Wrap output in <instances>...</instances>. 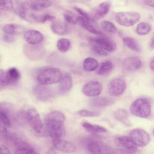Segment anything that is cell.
Returning <instances> with one entry per match:
<instances>
[{
	"mask_svg": "<svg viewBox=\"0 0 154 154\" xmlns=\"http://www.w3.org/2000/svg\"><path fill=\"white\" fill-rule=\"evenodd\" d=\"M87 148L93 154H115L110 146L101 142H91L88 144Z\"/></svg>",
	"mask_w": 154,
	"mask_h": 154,
	"instance_id": "obj_8",
	"label": "cell"
},
{
	"mask_svg": "<svg viewBox=\"0 0 154 154\" xmlns=\"http://www.w3.org/2000/svg\"><path fill=\"white\" fill-rule=\"evenodd\" d=\"M25 114L28 123L34 132L38 135L42 133L43 125L37 110L34 108H30L26 111Z\"/></svg>",
	"mask_w": 154,
	"mask_h": 154,
	"instance_id": "obj_4",
	"label": "cell"
},
{
	"mask_svg": "<svg viewBox=\"0 0 154 154\" xmlns=\"http://www.w3.org/2000/svg\"><path fill=\"white\" fill-rule=\"evenodd\" d=\"M129 137L137 146L143 147L149 142L150 137L145 131L140 129H135L130 132Z\"/></svg>",
	"mask_w": 154,
	"mask_h": 154,
	"instance_id": "obj_6",
	"label": "cell"
},
{
	"mask_svg": "<svg viewBox=\"0 0 154 154\" xmlns=\"http://www.w3.org/2000/svg\"><path fill=\"white\" fill-rule=\"evenodd\" d=\"M59 85L61 93L64 94L68 92L71 89L73 84L72 77L70 75L66 74L62 77Z\"/></svg>",
	"mask_w": 154,
	"mask_h": 154,
	"instance_id": "obj_21",
	"label": "cell"
},
{
	"mask_svg": "<svg viewBox=\"0 0 154 154\" xmlns=\"http://www.w3.org/2000/svg\"><path fill=\"white\" fill-rule=\"evenodd\" d=\"M130 111L133 115L142 118L149 116L151 106L149 101L144 98H139L134 101L130 107Z\"/></svg>",
	"mask_w": 154,
	"mask_h": 154,
	"instance_id": "obj_3",
	"label": "cell"
},
{
	"mask_svg": "<svg viewBox=\"0 0 154 154\" xmlns=\"http://www.w3.org/2000/svg\"><path fill=\"white\" fill-rule=\"evenodd\" d=\"M3 39L6 42L10 43L14 42L15 38L12 35L6 34L4 35Z\"/></svg>",
	"mask_w": 154,
	"mask_h": 154,
	"instance_id": "obj_41",
	"label": "cell"
},
{
	"mask_svg": "<svg viewBox=\"0 0 154 154\" xmlns=\"http://www.w3.org/2000/svg\"><path fill=\"white\" fill-rule=\"evenodd\" d=\"M78 114L84 117H96L100 115L99 112H92L86 109H82L78 112Z\"/></svg>",
	"mask_w": 154,
	"mask_h": 154,
	"instance_id": "obj_37",
	"label": "cell"
},
{
	"mask_svg": "<svg viewBox=\"0 0 154 154\" xmlns=\"http://www.w3.org/2000/svg\"><path fill=\"white\" fill-rule=\"evenodd\" d=\"M54 16L48 14L41 15L39 23H44L47 20H51L54 19Z\"/></svg>",
	"mask_w": 154,
	"mask_h": 154,
	"instance_id": "obj_39",
	"label": "cell"
},
{
	"mask_svg": "<svg viewBox=\"0 0 154 154\" xmlns=\"http://www.w3.org/2000/svg\"><path fill=\"white\" fill-rule=\"evenodd\" d=\"M0 154H11L8 148L3 145H0Z\"/></svg>",
	"mask_w": 154,
	"mask_h": 154,
	"instance_id": "obj_42",
	"label": "cell"
},
{
	"mask_svg": "<svg viewBox=\"0 0 154 154\" xmlns=\"http://www.w3.org/2000/svg\"><path fill=\"white\" fill-rule=\"evenodd\" d=\"M145 3L147 5L151 7H154V0H148L145 1Z\"/></svg>",
	"mask_w": 154,
	"mask_h": 154,
	"instance_id": "obj_43",
	"label": "cell"
},
{
	"mask_svg": "<svg viewBox=\"0 0 154 154\" xmlns=\"http://www.w3.org/2000/svg\"><path fill=\"white\" fill-rule=\"evenodd\" d=\"M113 67L112 63L110 61L102 62L97 69V73L99 75H104L109 73Z\"/></svg>",
	"mask_w": 154,
	"mask_h": 154,
	"instance_id": "obj_26",
	"label": "cell"
},
{
	"mask_svg": "<svg viewBox=\"0 0 154 154\" xmlns=\"http://www.w3.org/2000/svg\"><path fill=\"white\" fill-rule=\"evenodd\" d=\"M102 28L106 32L114 33L116 32V28L112 22L106 20L102 21L101 23Z\"/></svg>",
	"mask_w": 154,
	"mask_h": 154,
	"instance_id": "obj_32",
	"label": "cell"
},
{
	"mask_svg": "<svg viewBox=\"0 0 154 154\" xmlns=\"http://www.w3.org/2000/svg\"><path fill=\"white\" fill-rule=\"evenodd\" d=\"M63 16L65 20L69 23L74 24L77 22V17L70 12H65L63 14Z\"/></svg>",
	"mask_w": 154,
	"mask_h": 154,
	"instance_id": "obj_36",
	"label": "cell"
},
{
	"mask_svg": "<svg viewBox=\"0 0 154 154\" xmlns=\"http://www.w3.org/2000/svg\"><path fill=\"white\" fill-rule=\"evenodd\" d=\"M93 51L96 54L100 56H106L108 55V52L101 47L97 44L92 47Z\"/></svg>",
	"mask_w": 154,
	"mask_h": 154,
	"instance_id": "obj_35",
	"label": "cell"
},
{
	"mask_svg": "<svg viewBox=\"0 0 154 154\" xmlns=\"http://www.w3.org/2000/svg\"><path fill=\"white\" fill-rule=\"evenodd\" d=\"M14 6V4L11 0L0 1V10L4 11H9Z\"/></svg>",
	"mask_w": 154,
	"mask_h": 154,
	"instance_id": "obj_34",
	"label": "cell"
},
{
	"mask_svg": "<svg viewBox=\"0 0 154 154\" xmlns=\"http://www.w3.org/2000/svg\"><path fill=\"white\" fill-rule=\"evenodd\" d=\"M150 27L148 23L146 22H141L137 26L136 32L140 35H145L147 34L150 31Z\"/></svg>",
	"mask_w": 154,
	"mask_h": 154,
	"instance_id": "obj_31",
	"label": "cell"
},
{
	"mask_svg": "<svg viewBox=\"0 0 154 154\" xmlns=\"http://www.w3.org/2000/svg\"><path fill=\"white\" fill-rule=\"evenodd\" d=\"M110 8V4L108 2H104L100 3L94 10L93 17L96 19L100 18L108 12Z\"/></svg>",
	"mask_w": 154,
	"mask_h": 154,
	"instance_id": "obj_19",
	"label": "cell"
},
{
	"mask_svg": "<svg viewBox=\"0 0 154 154\" xmlns=\"http://www.w3.org/2000/svg\"><path fill=\"white\" fill-rule=\"evenodd\" d=\"M140 59L135 57H131L125 59L123 62L124 68L128 71H134L138 69L141 66Z\"/></svg>",
	"mask_w": 154,
	"mask_h": 154,
	"instance_id": "obj_17",
	"label": "cell"
},
{
	"mask_svg": "<svg viewBox=\"0 0 154 154\" xmlns=\"http://www.w3.org/2000/svg\"><path fill=\"white\" fill-rule=\"evenodd\" d=\"M47 154H57L53 148H50L48 150Z\"/></svg>",
	"mask_w": 154,
	"mask_h": 154,
	"instance_id": "obj_44",
	"label": "cell"
},
{
	"mask_svg": "<svg viewBox=\"0 0 154 154\" xmlns=\"http://www.w3.org/2000/svg\"><path fill=\"white\" fill-rule=\"evenodd\" d=\"M140 14L135 11L120 12L116 13L115 19L119 25L125 26H132L140 20Z\"/></svg>",
	"mask_w": 154,
	"mask_h": 154,
	"instance_id": "obj_5",
	"label": "cell"
},
{
	"mask_svg": "<svg viewBox=\"0 0 154 154\" xmlns=\"http://www.w3.org/2000/svg\"><path fill=\"white\" fill-rule=\"evenodd\" d=\"M123 41L125 45L132 50L137 52L141 51V48L139 44L134 39L126 37L123 38Z\"/></svg>",
	"mask_w": 154,
	"mask_h": 154,
	"instance_id": "obj_29",
	"label": "cell"
},
{
	"mask_svg": "<svg viewBox=\"0 0 154 154\" xmlns=\"http://www.w3.org/2000/svg\"><path fill=\"white\" fill-rule=\"evenodd\" d=\"M9 85L6 71L0 69V85Z\"/></svg>",
	"mask_w": 154,
	"mask_h": 154,
	"instance_id": "obj_38",
	"label": "cell"
},
{
	"mask_svg": "<svg viewBox=\"0 0 154 154\" xmlns=\"http://www.w3.org/2000/svg\"><path fill=\"white\" fill-rule=\"evenodd\" d=\"M99 66L97 61L91 57L85 58L83 62V66L86 70L93 71L97 69Z\"/></svg>",
	"mask_w": 154,
	"mask_h": 154,
	"instance_id": "obj_28",
	"label": "cell"
},
{
	"mask_svg": "<svg viewBox=\"0 0 154 154\" xmlns=\"http://www.w3.org/2000/svg\"><path fill=\"white\" fill-rule=\"evenodd\" d=\"M77 22L83 28L90 32L96 35H102L103 33L101 31L98 30L91 24L90 21L87 20L84 17L79 16L77 17Z\"/></svg>",
	"mask_w": 154,
	"mask_h": 154,
	"instance_id": "obj_18",
	"label": "cell"
},
{
	"mask_svg": "<svg viewBox=\"0 0 154 154\" xmlns=\"http://www.w3.org/2000/svg\"><path fill=\"white\" fill-rule=\"evenodd\" d=\"M25 5L28 10L33 11H40L50 7L51 1L47 0H36L24 1Z\"/></svg>",
	"mask_w": 154,
	"mask_h": 154,
	"instance_id": "obj_14",
	"label": "cell"
},
{
	"mask_svg": "<svg viewBox=\"0 0 154 154\" xmlns=\"http://www.w3.org/2000/svg\"><path fill=\"white\" fill-rule=\"evenodd\" d=\"M113 103L114 101L111 98L107 97H100L92 99L90 102V104L94 107L100 108L109 106Z\"/></svg>",
	"mask_w": 154,
	"mask_h": 154,
	"instance_id": "obj_20",
	"label": "cell"
},
{
	"mask_svg": "<svg viewBox=\"0 0 154 154\" xmlns=\"http://www.w3.org/2000/svg\"><path fill=\"white\" fill-rule=\"evenodd\" d=\"M65 117L62 113L53 111L49 113L45 118V122L48 133L52 140L61 138L66 135L63 124Z\"/></svg>",
	"mask_w": 154,
	"mask_h": 154,
	"instance_id": "obj_1",
	"label": "cell"
},
{
	"mask_svg": "<svg viewBox=\"0 0 154 154\" xmlns=\"http://www.w3.org/2000/svg\"><path fill=\"white\" fill-rule=\"evenodd\" d=\"M127 112L123 109H119L116 110L114 113L115 118L125 125L130 126L132 124L130 121Z\"/></svg>",
	"mask_w": 154,
	"mask_h": 154,
	"instance_id": "obj_23",
	"label": "cell"
},
{
	"mask_svg": "<svg viewBox=\"0 0 154 154\" xmlns=\"http://www.w3.org/2000/svg\"><path fill=\"white\" fill-rule=\"evenodd\" d=\"M126 88V84L122 79L117 78L112 80L109 83L108 89L110 94L113 97H118L124 92Z\"/></svg>",
	"mask_w": 154,
	"mask_h": 154,
	"instance_id": "obj_9",
	"label": "cell"
},
{
	"mask_svg": "<svg viewBox=\"0 0 154 154\" xmlns=\"http://www.w3.org/2000/svg\"><path fill=\"white\" fill-rule=\"evenodd\" d=\"M89 41L93 42L103 49L110 52H112L115 50L116 45L115 42L106 36H99L90 38Z\"/></svg>",
	"mask_w": 154,
	"mask_h": 154,
	"instance_id": "obj_11",
	"label": "cell"
},
{
	"mask_svg": "<svg viewBox=\"0 0 154 154\" xmlns=\"http://www.w3.org/2000/svg\"><path fill=\"white\" fill-rule=\"evenodd\" d=\"M6 103H0V134L5 135L8 132V128L11 125L9 117L10 109Z\"/></svg>",
	"mask_w": 154,
	"mask_h": 154,
	"instance_id": "obj_7",
	"label": "cell"
},
{
	"mask_svg": "<svg viewBox=\"0 0 154 154\" xmlns=\"http://www.w3.org/2000/svg\"><path fill=\"white\" fill-rule=\"evenodd\" d=\"M82 126L88 132L93 134L104 133L107 131L106 129L102 126L92 124L87 122L83 123Z\"/></svg>",
	"mask_w": 154,
	"mask_h": 154,
	"instance_id": "obj_25",
	"label": "cell"
},
{
	"mask_svg": "<svg viewBox=\"0 0 154 154\" xmlns=\"http://www.w3.org/2000/svg\"><path fill=\"white\" fill-rule=\"evenodd\" d=\"M74 9L81 15L87 20L90 21V18L88 14L83 10L79 7L75 6Z\"/></svg>",
	"mask_w": 154,
	"mask_h": 154,
	"instance_id": "obj_40",
	"label": "cell"
},
{
	"mask_svg": "<svg viewBox=\"0 0 154 154\" xmlns=\"http://www.w3.org/2000/svg\"><path fill=\"white\" fill-rule=\"evenodd\" d=\"M116 141L119 147L128 153H134L137 151V147L134 144L129 136H119L116 138Z\"/></svg>",
	"mask_w": 154,
	"mask_h": 154,
	"instance_id": "obj_12",
	"label": "cell"
},
{
	"mask_svg": "<svg viewBox=\"0 0 154 154\" xmlns=\"http://www.w3.org/2000/svg\"><path fill=\"white\" fill-rule=\"evenodd\" d=\"M102 90V87L100 83L97 81H91L86 84L83 86L82 92L86 96L92 97L99 95Z\"/></svg>",
	"mask_w": 154,
	"mask_h": 154,
	"instance_id": "obj_13",
	"label": "cell"
},
{
	"mask_svg": "<svg viewBox=\"0 0 154 154\" xmlns=\"http://www.w3.org/2000/svg\"><path fill=\"white\" fill-rule=\"evenodd\" d=\"M62 78L61 73L59 70L50 68L40 72L37 76V79L40 84L46 85L57 83Z\"/></svg>",
	"mask_w": 154,
	"mask_h": 154,
	"instance_id": "obj_2",
	"label": "cell"
},
{
	"mask_svg": "<svg viewBox=\"0 0 154 154\" xmlns=\"http://www.w3.org/2000/svg\"><path fill=\"white\" fill-rule=\"evenodd\" d=\"M24 30V28L23 26L14 23L7 24L4 28V31L6 34L12 35L21 34Z\"/></svg>",
	"mask_w": 154,
	"mask_h": 154,
	"instance_id": "obj_24",
	"label": "cell"
},
{
	"mask_svg": "<svg viewBox=\"0 0 154 154\" xmlns=\"http://www.w3.org/2000/svg\"><path fill=\"white\" fill-rule=\"evenodd\" d=\"M154 59H153L150 61V66L151 69L152 70H154Z\"/></svg>",
	"mask_w": 154,
	"mask_h": 154,
	"instance_id": "obj_45",
	"label": "cell"
},
{
	"mask_svg": "<svg viewBox=\"0 0 154 154\" xmlns=\"http://www.w3.org/2000/svg\"><path fill=\"white\" fill-rule=\"evenodd\" d=\"M51 28L54 33L60 35H66L68 31L67 24L61 21H57L54 22L51 25Z\"/></svg>",
	"mask_w": 154,
	"mask_h": 154,
	"instance_id": "obj_22",
	"label": "cell"
},
{
	"mask_svg": "<svg viewBox=\"0 0 154 154\" xmlns=\"http://www.w3.org/2000/svg\"><path fill=\"white\" fill-rule=\"evenodd\" d=\"M15 154H38L29 145L21 148H16Z\"/></svg>",
	"mask_w": 154,
	"mask_h": 154,
	"instance_id": "obj_33",
	"label": "cell"
},
{
	"mask_svg": "<svg viewBox=\"0 0 154 154\" xmlns=\"http://www.w3.org/2000/svg\"><path fill=\"white\" fill-rule=\"evenodd\" d=\"M52 142L56 149L64 152L70 153L75 151V147L72 143L61 138L52 140Z\"/></svg>",
	"mask_w": 154,
	"mask_h": 154,
	"instance_id": "obj_15",
	"label": "cell"
},
{
	"mask_svg": "<svg viewBox=\"0 0 154 154\" xmlns=\"http://www.w3.org/2000/svg\"><path fill=\"white\" fill-rule=\"evenodd\" d=\"M57 46L58 49L61 52H66L70 47V41L65 38L60 39L57 42Z\"/></svg>",
	"mask_w": 154,
	"mask_h": 154,
	"instance_id": "obj_30",
	"label": "cell"
},
{
	"mask_svg": "<svg viewBox=\"0 0 154 154\" xmlns=\"http://www.w3.org/2000/svg\"><path fill=\"white\" fill-rule=\"evenodd\" d=\"M9 85L13 84L19 80L20 74L18 70L15 67L9 69L6 71Z\"/></svg>",
	"mask_w": 154,
	"mask_h": 154,
	"instance_id": "obj_27",
	"label": "cell"
},
{
	"mask_svg": "<svg viewBox=\"0 0 154 154\" xmlns=\"http://www.w3.org/2000/svg\"><path fill=\"white\" fill-rule=\"evenodd\" d=\"M150 46L152 48H154V38H153L152 39L150 43Z\"/></svg>",
	"mask_w": 154,
	"mask_h": 154,
	"instance_id": "obj_46",
	"label": "cell"
},
{
	"mask_svg": "<svg viewBox=\"0 0 154 154\" xmlns=\"http://www.w3.org/2000/svg\"><path fill=\"white\" fill-rule=\"evenodd\" d=\"M33 91L36 97L42 101L49 100L54 95V92L52 89L45 85H36L34 87Z\"/></svg>",
	"mask_w": 154,
	"mask_h": 154,
	"instance_id": "obj_10",
	"label": "cell"
},
{
	"mask_svg": "<svg viewBox=\"0 0 154 154\" xmlns=\"http://www.w3.org/2000/svg\"><path fill=\"white\" fill-rule=\"evenodd\" d=\"M24 37L26 41L31 45H36L40 43L43 38L42 33L35 30L26 31L24 34Z\"/></svg>",
	"mask_w": 154,
	"mask_h": 154,
	"instance_id": "obj_16",
	"label": "cell"
}]
</instances>
